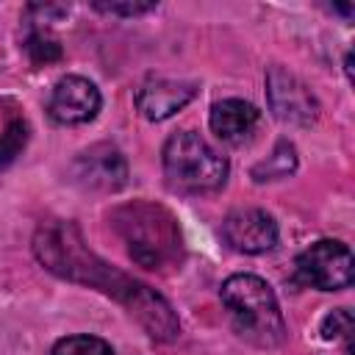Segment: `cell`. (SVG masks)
Returning a JSON list of instances; mask_svg holds the SVG:
<instances>
[{
    "mask_svg": "<svg viewBox=\"0 0 355 355\" xmlns=\"http://www.w3.org/2000/svg\"><path fill=\"white\" fill-rule=\"evenodd\" d=\"M349 336H352V313L347 308H336L333 313L324 316V322H322V338L324 341L344 338L349 347Z\"/></svg>",
    "mask_w": 355,
    "mask_h": 355,
    "instance_id": "15",
    "label": "cell"
},
{
    "mask_svg": "<svg viewBox=\"0 0 355 355\" xmlns=\"http://www.w3.org/2000/svg\"><path fill=\"white\" fill-rule=\"evenodd\" d=\"M111 225L128 247V255L144 269H166L180 263L183 241L175 216L155 202L133 200L114 208Z\"/></svg>",
    "mask_w": 355,
    "mask_h": 355,
    "instance_id": "2",
    "label": "cell"
},
{
    "mask_svg": "<svg viewBox=\"0 0 355 355\" xmlns=\"http://www.w3.org/2000/svg\"><path fill=\"white\" fill-rule=\"evenodd\" d=\"M219 294L241 338L255 347H277L286 338V322L266 280L258 275H230Z\"/></svg>",
    "mask_w": 355,
    "mask_h": 355,
    "instance_id": "3",
    "label": "cell"
},
{
    "mask_svg": "<svg viewBox=\"0 0 355 355\" xmlns=\"http://www.w3.org/2000/svg\"><path fill=\"white\" fill-rule=\"evenodd\" d=\"M33 252L36 258L58 277L94 286L105 294H111L116 302L128 308L130 316L153 336L155 341H172L180 333V322L172 311V305L153 291L150 286L128 277L125 272L108 266L103 258H97L89 244L83 241V233L75 222H47L33 236Z\"/></svg>",
    "mask_w": 355,
    "mask_h": 355,
    "instance_id": "1",
    "label": "cell"
},
{
    "mask_svg": "<svg viewBox=\"0 0 355 355\" xmlns=\"http://www.w3.org/2000/svg\"><path fill=\"white\" fill-rule=\"evenodd\" d=\"M50 355H114V349L97 336H67L53 344Z\"/></svg>",
    "mask_w": 355,
    "mask_h": 355,
    "instance_id": "13",
    "label": "cell"
},
{
    "mask_svg": "<svg viewBox=\"0 0 355 355\" xmlns=\"http://www.w3.org/2000/svg\"><path fill=\"white\" fill-rule=\"evenodd\" d=\"M197 94V86L189 80H169V78H150L136 89V108L144 119L161 122L189 105Z\"/></svg>",
    "mask_w": 355,
    "mask_h": 355,
    "instance_id": "10",
    "label": "cell"
},
{
    "mask_svg": "<svg viewBox=\"0 0 355 355\" xmlns=\"http://www.w3.org/2000/svg\"><path fill=\"white\" fill-rule=\"evenodd\" d=\"M294 166H297L294 147L288 141H280L275 147V153L269 155V161L258 164L252 169V175H255V180H277V178H286L288 172H294Z\"/></svg>",
    "mask_w": 355,
    "mask_h": 355,
    "instance_id": "12",
    "label": "cell"
},
{
    "mask_svg": "<svg viewBox=\"0 0 355 355\" xmlns=\"http://www.w3.org/2000/svg\"><path fill=\"white\" fill-rule=\"evenodd\" d=\"M164 175L175 191H216L227 180V161L194 130H180L164 144Z\"/></svg>",
    "mask_w": 355,
    "mask_h": 355,
    "instance_id": "4",
    "label": "cell"
},
{
    "mask_svg": "<svg viewBox=\"0 0 355 355\" xmlns=\"http://www.w3.org/2000/svg\"><path fill=\"white\" fill-rule=\"evenodd\" d=\"M25 50L33 64H50V61L61 58V44L47 31H31L25 39Z\"/></svg>",
    "mask_w": 355,
    "mask_h": 355,
    "instance_id": "14",
    "label": "cell"
},
{
    "mask_svg": "<svg viewBox=\"0 0 355 355\" xmlns=\"http://www.w3.org/2000/svg\"><path fill=\"white\" fill-rule=\"evenodd\" d=\"M94 11L100 14H111V17H139V14H147L155 8V3H92Z\"/></svg>",
    "mask_w": 355,
    "mask_h": 355,
    "instance_id": "16",
    "label": "cell"
},
{
    "mask_svg": "<svg viewBox=\"0 0 355 355\" xmlns=\"http://www.w3.org/2000/svg\"><path fill=\"white\" fill-rule=\"evenodd\" d=\"M294 275L302 286H311L319 291H338L352 283L355 261L344 241L322 239L300 252L294 263Z\"/></svg>",
    "mask_w": 355,
    "mask_h": 355,
    "instance_id": "5",
    "label": "cell"
},
{
    "mask_svg": "<svg viewBox=\"0 0 355 355\" xmlns=\"http://www.w3.org/2000/svg\"><path fill=\"white\" fill-rule=\"evenodd\" d=\"M266 92H269V103L277 119L283 122H294V125H311L319 114V103L311 94V89L294 78L291 72L272 67L266 75Z\"/></svg>",
    "mask_w": 355,
    "mask_h": 355,
    "instance_id": "7",
    "label": "cell"
},
{
    "mask_svg": "<svg viewBox=\"0 0 355 355\" xmlns=\"http://www.w3.org/2000/svg\"><path fill=\"white\" fill-rule=\"evenodd\" d=\"M100 89L80 75H67L55 80L50 100H47V114L58 125H83L92 122L100 111Z\"/></svg>",
    "mask_w": 355,
    "mask_h": 355,
    "instance_id": "6",
    "label": "cell"
},
{
    "mask_svg": "<svg viewBox=\"0 0 355 355\" xmlns=\"http://www.w3.org/2000/svg\"><path fill=\"white\" fill-rule=\"evenodd\" d=\"M258 122H261V111L252 103L239 100V97H227V100L214 103L211 114H208L211 130L227 144H244L255 133Z\"/></svg>",
    "mask_w": 355,
    "mask_h": 355,
    "instance_id": "11",
    "label": "cell"
},
{
    "mask_svg": "<svg viewBox=\"0 0 355 355\" xmlns=\"http://www.w3.org/2000/svg\"><path fill=\"white\" fill-rule=\"evenodd\" d=\"M222 236L236 252L258 255L277 244V222L261 208H239L222 222Z\"/></svg>",
    "mask_w": 355,
    "mask_h": 355,
    "instance_id": "9",
    "label": "cell"
},
{
    "mask_svg": "<svg viewBox=\"0 0 355 355\" xmlns=\"http://www.w3.org/2000/svg\"><path fill=\"white\" fill-rule=\"evenodd\" d=\"M72 178L92 191H116L128 180V164L111 144H94L72 161Z\"/></svg>",
    "mask_w": 355,
    "mask_h": 355,
    "instance_id": "8",
    "label": "cell"
}]
</instances>
